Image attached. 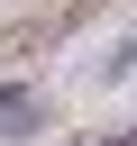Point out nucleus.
Instances as JSON below:
<instances>
[{
  "label": "nucleus",
  "mask_w": 137,
  "mask_h": 146,
  "mask_svg": "<svg viewBox=\"0 0 137 146\" xmlns=\"http://www.w3.org/2000/svg\"><path fill=\"white\" fill-rule=\"evenodd\" d=\"M37 119H46V110H37V91H27V82H0V137H27Z\"/></svg>",
  "instance_id": "obj_1"
}]
</instances>
